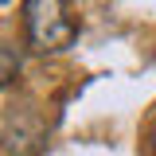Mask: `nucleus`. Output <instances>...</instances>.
<instances>
[{
  "instance_id": "7ed1b4c3",
  "label": "nucleus",
  "mask_w": 156,
  "mask_h": 156,
  "mask_svg": "<svg viewBox=\"0 0 156 156\" xmlns=\"http://www.w3.org/2000/svg\"><path fill=\"white\" fill-rule=\"evenodd\" d=\"M152 152H156V129H152Z\"/></svg>"
},
{
  "instance_id": "f03ea898",
  "label": "nucleus",
  "mask_w": 156,
  "mask_h": 156,
  "mask_svg": "<svg viewBox=\"0 0 156 156\" xmlns=\"http://www.w3.org/2000/svg\"><path fill=\"white\" fill-rule=\"evenodd\" d=\"M20 70H23L20 51L12 47V43H0V90H8V86L20 78Z\"/></svg>"
},
{
  "instance_id": "20e7f679",
  "label": "nucleus",
  "mask_w": 156,
  "mask_h": 156,
  "mask_svg": "<svg viewBox=\"0 0 156 156\" xmlns=\"http://www.w3.org/2000/svg\"><path fill=\"white\" fill-rule=\"evenodd\" d=\"M0 4H8V0H0Z\"/></svg>"
},
{
  "instance_id": "f257e3e1",
  "label": "nucleus",
  "mask_w": 156,
  "mask_h": 156,
  "mask_svg": "<svg viewBox=\"0 0 156 156\" xmlns=\"http://www.w3.org/2000/svg\"><path fill=\"white\" fill-rule=\"evenodd\" d=\"M23 35L39 55L66 51L78 39V20L70 16L66 0H23Z\"/></svg>"
}]
</instances>
